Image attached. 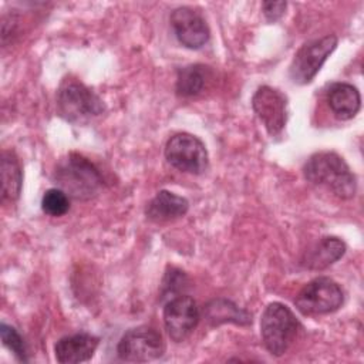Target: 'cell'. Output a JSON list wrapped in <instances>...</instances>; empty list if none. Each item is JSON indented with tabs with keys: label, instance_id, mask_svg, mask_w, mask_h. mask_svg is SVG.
<instances>
[{
	"label": "cell",
	"instance_id": "1",
	"mask_svg": "<svg viewBox=\"0 0 364 364\" xmlns=\"http://www.w3.org/2000/svg\"><path fill=\"white\" fill-rule=\"evenodd\" d=\"M303 173L311 185L324 188L340 199H350L355 193V176L347 162L336 152L313 154L304 164Z\"/></svg>",
	"mask_w": 364,
	"mask_h": 364
},
{
	"label": "cell",
	"instance_id": "2",
	"mask_svg": "<svg viewBox=\"0 0 364 364\" xmlns=\"http://www.w3.org/2000/svg\"><path fill=\"white\" fill-rule=\"evenodd\" d=\"M53 179L57 188L77 200L94 198L102 186V178L98 169L78 154H70L63 158L54 169Z\"/></svg>",
	"mask_w": 364,
	"mask_h": 364
},
{
	"label": "cell",
	"instance_id": "3",
	"mask_svg": "<svg viewBox=\"0 0 364 364\" xmlns=\"http://www.w3.org/2000/svg\"><path fill=\"white\" fill-rule=\"evenodd\" d=\"M299 330L300 323L286 304L273 301L266 306L260 318V336L270 354L283 355L296 340Z\"/></svg>",
	"mask_w": 364,
	"mask_h": 364
},
{
	"label": "cell",
	"instance_id": "4",
	"mask_svg": "<svg viewBox=\"0 0 364 364\" xmlns=\"http://www.w3.org/2000/svg\"><path fill=\"white\" fill-rule=\"evenodd\" d=\"M60 115L73 124H85L104 112L101 98L75 80H65L57 92Z\"/></svg>",
	"mask_w": 364,
	"mask_h": 364
},
{
	"label": "cell",
	"instance_id": "5",
	"mask_svg": "<svg viewBox=\"0 0 364 364\" xmlns=\"http://www.w3.org/2000/svg\"><path fill=\"white\" fill-rule=\"evenodd\" d=\"M344 293L330 277L321 276L309 282L297 294L294 303L300 313L306 316L328 314L341 307Z\"/></svg>",
	"mask_w": 364,
	"mask_h": 364
},
{
	"label": "cell",
	"instance_id": "6",
	"mask_svg": "<svg viewBox=\"0 0 364 364\" xmlns=\"http://www.w3.org/2000/svg\"><path fill=\"white\" fill-rule=\"evenodd\" d=\"M166 161L181 172L199 175L208 168V151L195 135L179 132L172 135L165 145Z\"/></svg>",
	"mask_w": 364,
	"mask_h": 364
},
{
	"label": "cell",
	"instance_id": "7",
	"mask_svg": "<svg viewBox=\"0 0 364 364\" xmlns=\"http://www.w3.org/2000/svg\"><path fill=\"white\" fill-rule=\"evenodd\" d=\"M118 357L128 363H148L158 360L165 353L162 336L152 327L139 326L128 330L117 346Z\"/></svg>",
	"mask_w": 364,
	"mask_h": 364
},
{
	"label": "cell",
	"instance_id": "8",
	"mask_svg": "<svg viewBox=\"0 0 364 364\" xmlns=\"http://www.w3.org/2000/svg\"><path fill=\"white\" fill-rule=\"evenodd\" d=\"M336 47L337 37L334 34L324 36L301 46L300 50L294 54V58L289 68V74L293 82L300 85L311 82V80L320 71L324 61L336 50Z\"/></svg>",
	"mask_w": 364,
	"mask_h": 364
},
{
	"label": "cell",
	"instance_id": "9",
	"mask_svg": "<svg viewBox=\"0 0 364 364\" xmlns=\"http://www.w3.org/2000/svg\"><path fill=\"white\" fill-rule=\"evenodd\" d=\"M252 107L270 136H277L287 122V98L269 85L259 87L252 98Z\"/></svg>",
	"mask_w": 364,
	"mask_h": 364
},
{
	"label": "cell",
	"instance_id": "10",
	"mask_svg": "<svg viewBox=\"0 0 364 364\" xmlns=\"http://www.w3.org/2000/svg\"><path fill=\"white\" fill-rule=\"evenodd\" d=\"M199 317L196 301L186 294L172 297L164 307L165 330L176 343L185 340L195 330Z\"/></svg>",
	"mask_w": 364,
	"mask_h": 364
},
{
	"label": "cell",
	"instance_id": "11",
	"mask_svg": "<svg viewBox=\"0 0 364 364\" xmlns=\"http://www.w3.org/2000/svg\"><path fill=\"white\" fill-rule=\"evenodd\" d=\"M171 26L178 41L191 50L203 47L210 37L203 16L191 7H178L171 14Z\"/></svg>",
	"mask_w": 364,
	"mask_h": 364
},
{
	"label": "cell",
	"instance_id": "12",
	"mask_svg": "<svg viewBox=\"0 0 364 364\" xmlns=\"http://www.w3.org/2000/svg\"><path fill=\"white\" fill-rule=\"evenodd\" d=\"M98 343V337L88 333L65 336L55 343V358L61 364H77L88 361L92 358Z\"/></svg>",
	"mask_w": 364,
	"mask_h": 364
},
{
	"label": "cell",
	"instance_id": "13",
	"mask_svg": "<svg viewBox=\"0 0 364 364\" xmlns=\"http://www.w3.org/2000/svg\"><path fill=\"white\" fill-rule=\"evenodd\" d=\"M346 253V243L336 236L321 237L303 256L301 264L310 270H323Z\"/></svg>",
	"mask_w": 364,
	"mask_h": 364
},
{
	"label": "cell",
	"instance_id": "14",
	"mask_svg": "<svg viewBox=\"0 0 364 364\" xmlns=\"http://www.w3.org/2000/svg\"><path fill=\"white\" fill-rule=\"evenodd\" d=\"M327 104L338 119H351L360 111L358 90L348 82H334L327 91Z\"/></svg>",
	"mask_w": 364,
	"mask_h": 364
},
{
	"label": "cell",
	"instance_id": "15",
	"mask_svg": "<svg viewBox=\"0 0 364 364\" xmlns=\"http://www.w3.org/2000/svg\"><path fill=\"white\" fill-rule=\"evenodd\" d=\"M189 209V202L173 192L159 191L146 205V218L154 222L173 220L183 216Z\"/></svg>",
	"mask_w": 364,
	"mask_h": 364
},
{
	"label": "cell",
	"instance_id": "16",
	"mask_svg": "<svg viewBox=\"0 0 364 364\" xmlns=\"http://www.w3.org/2000/svg\"><path fill=\"white\" fill-rule=\"evenodd\" d=\"M23 173L17 156L4 151L1 155V199L14 202L21 192Z\"/></svg>",
	"mask_w": 364,
	"mask_h": 364
},
{
	"label": "cell",
	"instance_id": "17",
	"mask_svg": "<svg viewBox=\"0 0 364 364\" xmlns=\"http://www.w3.org/2000/svg\"><path fill=\"white\" fill-rule=\"evenodd\" d=\"M203 314H205V318L212 326H218L222 323H236V324L252 323V316L249 313H246L245 310L239 309L235 303L225 299H218L208 303L206 307L203 309Z\"/></svg>",
	"mask_w": 364,
	"mask_h": 364
},
{
	"label": "cell",
	"instance_id": "18",
	"mask_svg": "<svg viewBox=\"0 0 364 364\" xmlns=\"http://www.w3.org/2000/svg\"><path fill=\"white\" fill-rule=\"evenodd\" d=\"M208 73V67L202 64H192L181 68L176 78V94L181 97L198 95L206 85Z\"/></svg>",
	"mask_w": 364,
	"mask_h": 364
},
{
	"label": "cell",
	"instance_id": "19",
	"mask_svg": "<svg viewBox=\"0 0 364 364\" xmlns=\"http://www.w3.org/2000/svg\"><path fill=\"white\" fill-rule=\"evenodd\" d=\"M41 209L48 216H63L70 210V196L60 188L47 189L41 199Z\"/></svg>",
	"mask_w": 364,
	"mask_h": 364
},
{
	"label": "cell",
	"instance_id": "20",
	"mask_svg": "<svg viewBox=\"0 0 364 364\" xmlns=\"http://www.w3.org/2000/svg\"><path fill=\"white\" fill-rule=\"evenodd\" d=\"M0 334H1L3 344L16 355V358L21 363H27L28 361L27 348H26L24 340L18 334V331L14 327H11L6 323H1L0 324Z\"/></svg>",
	"mask_w": 364,
	"mask_h": 364
},
{
	"label": "cell",
	"instance_id": "21",
	"mask_svg": "<svg viewBox=\"0 0 364 364\" xmlns=\"http://www.w3.org/2000/svg\"><path fill=\"white\" fill-rule=\"evenodd\" d=\"M263 14L269 21H276L280 18L286 10V1H264L262 4Z\"/></svg>",
	"mask_w": 364,
	"mask_h": 364
},
{
	"label": "cell",
	"instance_id": "22",
	"mask_svg": "<svg viewBox=\"0 0 364 364\" xmlns=\"http://www.w3.org/2000/svg\"><path fill=\"white\" fill-rule=\"evenodd\" d=\"M173 272V270H172ZM169 279V284H164V287H168V293L175 294L176 291L182 290V283H183V274H181V272H173V273H168L166 276Z\"/></svg>",
	"mask_w": 364,
	"mask_h": 364
}]
</instances>
